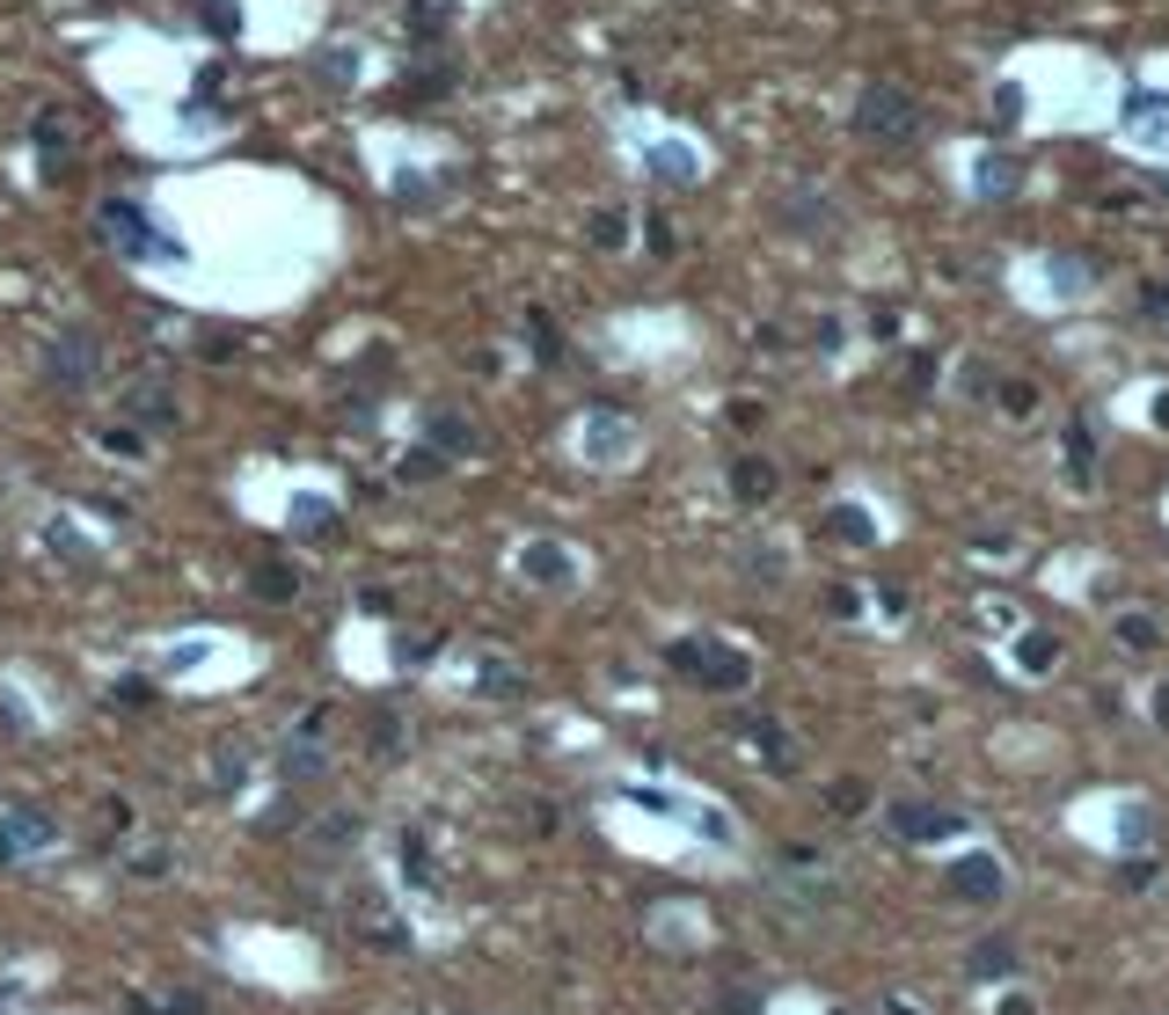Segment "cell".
Segmentation results:
<instances>
[{
  "label": "cell",
  "instance_id": "cell-3",
  "mask_svg": "<svg viewBox=\"0 0 1169 1015\" xmlns=\"http://www.w3.org/2000/svg\"><path fill=\"white\" fill-rule=\"evenodd\" d=\"M673 665L695 673V679H709V687H746V657L709 651V643H673Z\"/></svg>",
  "mask_w": 1169,
  "mask_h": 1015
},
{
  "label": "cell",
  "instance_id": "cell-7",
  "mask_svg": "<svg viewBox=\"0 0 1169 1015\" xmlns=\"http://www.w3.org/2000/svg\"><path fill=\"white\" fill-rule=\"evenodd\" d=\"M973 971H979V979H1001V971H1016V943H1001V935H995V943H979V950H973Z\"/></svg>",
  "mask_w": 1169,
  "mask_h": 1015
},
{
  "label": "cell",
  "instance_id": "cell-1",
  "mask_svg": "<svg viewBox=\"0 0 1169 1015\" xmlns=\"http://www.w3.org/2000/svg\"><path fill=\"white\" fill-rule=\"evenodd\" d=\"M855 132L877 146H906L914 132H921V102L906 96V88H863V102H855Z\"/></svg>",
  "mask_w": 1169,
  "mask_h": 1015
},
{
  "label": "cell",
  "instance_id": "cell-10",
  "mask_svg": "<svg viewBox=\"0 0 1169 1015\" xmlns=\"http://www.w3.org/2000/svg\"><path fill=\"white\" fill-rule=\"evenodd\" d=\"M1052 657H1060V643H1052L1046 629H1031V636H1023V665H1031V673H1046Z\"/></svg>",
  "mask_w": 1169,
  "mask_h": 1015
},
{
  "label": "cell",
  "instance_id": "cell-19",
  "mask_svg": "<svg viewBox=\"0 0 1169 1015\" xmlns=\"http://www.w3.org/2000/svg\"><path fill=\"white\" fill-rule=\"evenodd\" d=\"M1001 1015H1038V1008H1031V1001H1001Z\"/></svg>",
  "mask_w": 1169,
  "mask_h": 1015
},
{
  "label": "cell",
  "instance_id": "cell-8",
  "mask_svg": "<svg viewBox=\"0 0 1169 1015\" xmlns=\"http://www.w3.org/2000/svg\"><path fill=\"white\" fill-rule=\"evenodd\" d=\"M782 219H790V227H833V205H827V197H790Z\"/></svg>",
  "mask_w": 1169,
  "mask_h": 1015
},
{
  "label": "cell",
  "instance_id": "cell-12",
  "mask_svg": "<svg viewBox=\"0 0 1169 1015\" xmlns=\"http://www.w3.org/2000/svg\"><path fill=\"white\" fill-rule=\"evenodd\" d=\"M1119 643H1125V651H1155V621H1147V614H1125Z\"/></svg>",
  "mask_w": 1169,
  "mask_h": 1015
},
{
  "label": "cell",
  "instance_id": "cell-14",
  "mask_svg": "<svg viewBox=\"0 0 1169 1015\" xmlns=\"http://www.w3.org/2000/svg\"><path fill=\"white\" fill-rule=\"evenodd\" d=\"M622 234H629V213H600V219H592V242H600V249H614Z\"/></svg>",
  "mask_w": 1169,
  "mask_h": 1015
},
{
  "label": "cell",
  "instance_id": "cell-5",
  "mask_svg": "<svg viewBox=\"0 0 1169 1015\" xmlns=\"http://www.w3.org/2000/svg\"><path fill=\"white\" fill-rule=\"evenodd\" d=\"M892 825H900V841H943V833H957V819L936 811V803H900Z\"/></svg>",
  "mask_w": 1169,
  "mask_h": 1015
},
{
  "label": "cell",
  "instance_id": "cell-15",
  "mask_svg": "<svg viewBox=\"0 0 1169 1015\" xmlns=\"http://www.w3.org/2000/svg\"><path fill=\"white\" fill-rule=\"evenodd\" d=\"M979 176H987V183H979L987 197H1009V191H1016V169H1009V161H987Z\"/></svg>",
  "mask_w": 1169,
  "mask_h": 1015
},
{
  "label": "cell",
  "instance_id": "cell-18",
  "mask_svg": "<svg viewBox=\"0 0 1169 1015\" xmlns=\"http://www.w3.org/2000/svg\"><path fill=\"white\" fill-rule=\"evenodd\" d=\"M1155 716H1162V724H1169V687H1155Z\"/></svg>",
  "mask_w": 1169,
  "mask_h": 1015
},
{
  "label": "cell",
  "instance_id": "cell-20",
  "mask_svg": "<svg viewBox=\"0 0 1169 1015\" xmlns=\"http://www.w3.org/2000/svg\"><path fill=\"white\" fill-rule=\"evenodd\" d=\"M1155 424H1162V432H1169V395H1162V402H1155Z\"/></svg>",
  "mask_w": 1169,
  "mask_h": 1015
},
{
  "label": "cell",
  "instance_id": "cell-17",
  "mask_svg": "<svg viewBox=\"0 0 1169 1015\" xmlns=\"http://www.w3.org/2000/svg\"><path fill=\"white\" fill-rule=\"evenodd\" d=\"M1147 315H1155V322H1169V286H1147Z\"/></svg>",
  "mask_w": 1169,
  "mask_h": 1015
},
{
  "label": "cell",
  "instance_id": "cell-2",
  "mask_svg": "<svg viewBox=\"0 0 1169 1015\" xmlns=\"http://www.w3.org/2000/svg\"><path fill=\"white\" fill-rule=\"evenodd\" d=\"M103 365V343L88 337V329H73V337L51 343V359H45V380L51 387H88V373Z\"/></svg>",
  "mask_w": 1169,
  "mask_h": 1015
},
{
  "label": "cell",
  "instance_id": "cell-11",
  "mask_svg": "<svg viewBox=\"0 0 1169 1015\" xmlns=\"http://www.w3.org/2000/svg\"><path fill=\"white\" fill-rule=\"evenodd\" d=\"M827 527H833V541H870V519H863L855 505H841V511L827 519Z\"/></svg>",
  "mask_w": 1169,
  "mask_h": 1015
},
{
  "label": "cell",
  "instance_id": "cell-6",
  "mask_svg": "<svg viewBox=\"0 0 1169 1015\" xmlns=\"http://www.w3.org/2000/svg\"><path fill=\"white\" fill-rule=\"evenodd\" d=\"M731 490H738L746 505H760V497H775V468H768V460H738V468H731Z\"/></svg>",
  "mask_w": 1169,
  "mask_h": 1015
},
{
  "label": "cell",
  "instance_id": "cell-13",
  "mask_svg": "<svg viewBox=\"0 0 1169 1015\" xmlns=\"http://www.w3.org/2000/svg\"><path fill=\"white\" fill-rule=\"evenodd\" d=\"M256 592H264V600H292V570L286 563H264V570H256Z\"/></svg>",
  "mask_w": 1169,
  "mask_h": 1015
},
{
  "label": "cell",
  "instance_id": "cell-4",
  "mask_svg": "<svg viewBox=\"0 0 1169 1015\" xmlns=\"http://www.w3.org/2000/svg\"><path fill=\"white\" fill-rule=\"evenodd\" d=\"M950 892H957V898H979V906H987V898L1009 892V877H1001L995 855H965V862L950 870Z\"/></svg>",
  "mask_w": 1169,
  "mask_h": 1015
},
{
  "label": "cell",
  "instance_id": "cell-16",
  "mask_svg": "<svg viewBox=\"0 0 1169 1015\" xmlns=\"http://www.w3.org/2000/svg\"><path fill=\"white\" fill-rule=\"evenodd\" d=\"M716 1015H760V1001H754L746 987H731V993H724V1008H716Z\"/></svg>",
  "mask_w": 1169,
  "mask_h": 1015
},
{
  "label": "cell",
  "instance_id": "cell-9",
  "mask_svg": "<svg viewBox=\"0 0 1169 1015\" xmlns=\"http://www.w3.org/2000/svg\"><path fill=\"white\" fill-rule=\"evenodd\" d=\"M527 570H534V578H563V584H570V570H578V563L563 556V548H534V556H527Z\"/></svg>",
  "mask_w": 1169,
  "mask_h": 1015
}]
</instances>
